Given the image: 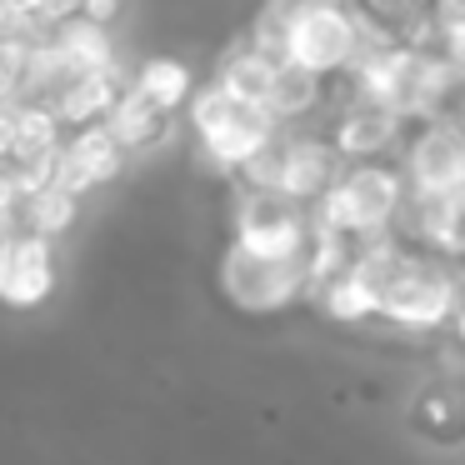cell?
Wrapping results in <instances>:
<instances>
[{"instance_id":"cell-6","label":"cell","mask_w":465,"mask_h":465,"mask_svg":"<svg viewBox=\"0 0 465 465\" xmlns=\"http://www.w3.org/2000/svg\"><path fill=\"white\" fill-rule=\"evenodd\" d=\"M401 171L415 195H450L465 185V125L460 115L415 121V135L401 151Z\"/></svg>"},{"instance_id":"cell-26","label":"cell","mask_w":465,"mask_h":465,"mask_svg":"<svg viewBox=\"0 0 465 465\" xmlns=\"http://www.w3.org/2000/svg\"><path fill=\"white\" fill-rule=\"evenodd\" d=\"M450 335L465 345V265H460V291H455V321H450Z\"/></svg>"},{"instance_id":"cell-2","label":"cell","mask_w":465,"mask_h":465,"mask_svg":"<svg viewBox=\"0 0 465 465\" xmlns=\"http://www.w3.org/2000/svg\"><path fill=\"white\" fill-rule=\"evenodd\" d=\"M455 291H460V265L411 245L405 265L375 301V315L401 331H440L455 321Z\"/></svg>"},{"instance_id":"cell-19","label":"cell","mask_w":465,"mask_h":465,"mask_svg":"<svg viewBox=\"0 0 465 465\" xmlns=\"http://www.w3.org/2000/svg\"><path fill=\"white\" fill-rule=\"evenodd\" d=\"M61 121H55V111H45V105H21L15 111V151L11 161H35V155H51L61 151Z\"/></svg>"},{"instance_id":"cell-14","label":"cell","mask_w":465,"mask_h":465,"mask_svg":"<svg viewBox=\"0 0 465 465\" xmlns=\"http://www.w3.org/2000/svg\"><path fill=\"white\" fill-rule=\"evenodd\" d=\"M281 65H285L281 55H271V51H261L255 41H245V45H235V51L221 61V75H215V81H221L231 95H241V101L265 105L271 101L275 75H281Z\"/></svg>"},{"instance_id":"cell-21","label":"cell","mask_w":465,"mask_h":465,"mask_svg":"<svg viewBox=\"0 0 465 465\" xmlns=\"http://www.w3.org/2000/svg\"><path fill=\"white\" fill-rule=\"evenodd\" d=\"M135 85H141V91L151 95L161 111H175V105H185V95H191V71H185L181 61H165V55H155V61L141 65Z\"/></svg>"},{"instance_id":"cell-4","label":"cell","mask_w":465,"mask_h":465,"mask_svg":"<svg viewBox=\"0 0 465 465\" xmlns=\"http://www.w3.org/2000/svg\"><path fill=\"white\" fill-rule=\"evenodd\" d=\"M221 291L245 315H275L311 295V261L305 255H265L231 241L221 255Z\"/></svg>"},{"instance_id":"cell-11","label":"cell","mask_w":465,"mask_h":465,"mask_svg":"<svg viewBox=\"0 0 465 465\" xmlns=\"http://www.w3.org/2000/svg\"><path fill=\"white\" fill-rule=\"evenodd\" d=\"M51 285H55L51 241L35 231H15L0 245V301L15 305V311H31L51 295Z\"/></svg>"},{"instance_id":"cell-13","label":"cell","mask_w":465,"mask_h":465,"mask_svg":"<svg viewBox=\"0 0 465 465\" xmlns=\"http://www.w3.org/2000/svg\"><path fill=\"white\" fill-rule=\"evenodd\" d=\"M165 115L171 111H161L141 85H125V91L115 95L111 115H105V131L121 141V151H145V145H155L165 135Z\"/></svg>"},{"instance_id":"cell-5","label":"cell","mask_w":465,"mask_h":465,"mask_svg":"<svg viewBox=\"0 0 465 465\" xmlns=\"http://www.w3.org/2000/svg\"><path fill=\"white\" fill-rule=\"evenodd\" d=\"M355 45H361V11H351V0H305L285 41V61L331 81L351 71Z\"/></svg>"},{"instance_id":"cell-28","label":"cell","mask_w":465,"mask_h":465,"mask_svg":"<svg viewBox=\"0 0 465 465\" xmlns=\"http://www.w3.org/2000/svg\"><path fill=\"white\" fill-rule=\"evenodd\" d=\"M15 235V211H0V245Z\"/></svg>"},{"instance_id":"cell-18","label":"cell","mask_w":465,"mask_h":465,"mask_svg":"<svg viewBox=\"0 0 465 465\" xmlns=\"http://www.w3.org/2000/svg\"><path fill=\"white\" fill-rule=\"evenodd\" d=\"M371 21H381L385 31L405 35V41H425L435 35V0H355Z\"/></svg>"},{"instance_id":"cell-12","label":"cell","mask_w":465,"mask_h":465,"mask_svg":"<svg viewBox=\"0 0 465 465\" xmlns=\"http://www.w3.org/2000/svg\"><path fill=\"white\" fill-rule=\"evenodd\" d=\"M121 141H115L105 125H85L71 145H61V161H55V185H65L71 195H85L91 185H105L121 171Z\"/></svg>"},{"instance_id":"cell-1","label":"cell","mask_w":465,"mask_h":465,"mask_svg":"<svg viewBox=\"0 0 465 465\" xmlns=\"http://www.w3.org/2000/svg\"><path fill=\"white\" fill-rule=\"evenodd\" d=\"M405 201H411V181H405L401 161H355L311 205V221L315 231H335L361 245L375 235H395Z\"/></svg>"},{"instance_id":"cell-24","label":"cell","mask_w":465,"mask_h":465,"mask_svg":"<svg viewBox=\"0 0 465 465\" xmlns=\"http://www.w3.org/2000/svg\"><path fill=\"white\" fill-rule=\"evenodd\" d=\"M115 11H121V0H85V15H91L95 25H111Z\"/></svg>"},{"instance_id":"cell-20","label":"cell","mask_w":465,"mask_h":465,"mask_svg":"<svg viewBox=\"0 0 465 465\" xmlns=\"http://www.w3.org/2000/svg\"><path fill=\"white\" fill-rule=\"evenodd\" d=\"M75 201H81V195H71L65 185H45L41 195L21 201V205H25V231H35V235H45V241H55L61 231H71Z\"/></svg>"},{"instance_id":"cell-10","label":"cell","mask_w":465,"mask_h":465,"mask_svg":"<svg viewBox=\"0 0 465 465\" xmlns=\"http://www.w3.org/2000/svg\"><path fill=\"white\" fill-rule=\"evenodd\" d=\"M345 171V155L325 131H291L285 125V165H281V195L301 205H315Z\"/></svg>"},{"instance_id":"cell-27","label":"cell","mask_w":465,"mask_h":465,"mask_svg":"<svg viewBox=\"0 0 465 465\" xmlns=\"http://www.w3.org/2000/svg\"><path fill=\"white\" fill-rule=\"evenodd\" d=\"M11 11L21 15V21H35V15L45 11V0H11Z\"/></svg>"},{"instance_id":"cell-16","label":"cell","mask_w":465,"mask_h":465,"mask_svg":"<svg viewBox=\"0 0 465 465\" xmlns=\"http://www.w3.org/2000/svg\"><path fill=\"white\" fill-rule=\"evenodd\" d=\"M305 301H315L331 321H341V325H361V321L375 315V295H371V285L355 275V265H345V271L325 275L321 285H311Z\"/></svg>"},{"instance_id":"cell-3","label":"cell","mask_w":465,"mask_h":465,"mask_svg":"<svg viewBox=\"0 0 465 465\" xmlns=\"http://www.w3.org/2000/svg\"><path fill=\"white\" fill-rule=\"evenodd\" d=\"M191 125L201 135V151L221 171H241L255 151H265L281 135V121L265 105H251L241 95H231L221 81L191 95Z\"/></svg>"},{"instance_id":"cell-7","label":"cell","mask_w":465,"mask_h":465,"mask_svg":"<svg viewBox=\"0 0 465 465\" xmlns=\"http://www.w3.org/2000/svg\"><path fill=\"white\" fill-rule=\"evenodd\" d=\"M311 235V205L291 201L281 191H245L241 185V201H235V241L241 245L265 255H305Z\"/></svg>"},{"instance_id":"cell-22","label":"cell","mask_w":465,"mask_h":465,"mask_svg":"<svg viewBox=\"0 0 465 465\" xmlns=\"http://www.w3.org/2000/svg\"><path fill=\"white\" fill-rule=\"evenodd\" d=\"M301 5L305 0H265L255 25H251V41L285 61V41H291V25H295V15H301Z\"/></svg>"},{"instance_id":"cell-17","label":"cell","mask_w":465,"mask_h":465,"mask_svg":"<svg viewBox=\"0 0 465 465\" xmlns=\"http://www.w3.org/2000/svg\"><path fill=\"white\" fill-rule=\"evenodd\" d=\"M115 71H101V75H85V81L65 85L55 101H45V111H55V121H71V125H85L95 115H111L115 105Z\"/></svg>"},{"instance_id":"cell-23","label":"cell","mask_w":465,"mask_h":465,"mask_svg":"<svg viewBox=\"0 0 465 465\" xmlns=\"http://www.w3.org/2000/svg\"><path fill=\"white\" fill-rule=\"evenodd\" d=\"M465 25V0H435V31Z\"/></svg>"},{"instance_id":"cell-25","label":"cell","mask_w":465,"mask_h":465,"mask_svg":"<svg viewBox=\"0 0 465 465\" xmlns=\"http://www.w3.org/2000/svg\"><path fill=\"white\" fill-rule=\"evenodd\" d=\"M15 151V111H0V161H11Z\"/></svg>"},{"instance_id":"cell-15","label":"cell","mask_w":465,"mask_h":465,"mask_svg":"<svg viewBox=\"0 0 465 465\" xmlns=\"http://www.w3.org/2000/svg\"><path fill=\"white\" fill-rule=\"evenodd\" d=\"M265 111H271L281 125H301V121H311V115H321L325 111V75L301 71V65L285 61L281 75H275V85H271Z\"/></svg>"},{"instance_id":"cell-9","label":"cell","mask_w":465,"mask_h":465,"mask_svg":"<svg viewBox=\"0 0 465 465\" xmlns=\"http://www.w3.org/2000/svg\"><path fill=\"white\" fill-rule=\"evenodd\" d=\"M395 235L420 245V251H435L445 261L465 265V185L450 195H415L411 191Z\"/></svg>"},{"instance_id":"cell-8","label":"cell","mask_w":465,"mask_h":465,"mask_svg":"<svg viewBox=\"0 0 465 465\" xmlns=\"http://www.w3.org/2000/svg\"><path fill=\"white\" fill-rule=\"evenodd\" d=\"M405 125L411 121L401 111H391L381 95L351 85V95L335 105V121L325 135L345 155V165H355V161H391L395 151H405Z\"/></svg>"}]
</instances>
